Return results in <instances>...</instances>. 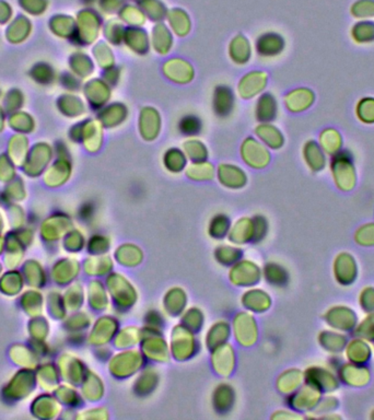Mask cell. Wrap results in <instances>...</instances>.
Listing matches in <instances>:
<instances>
[{
  "instance_id": "5b68a950",
  "label": "cell",
  "mask_w": 374,
  "mask_h": 420,
  "mask_svg": "<svg viewBox=\"0 0 374 420\" xmlns=\"http://www.w3.org/2000/svg\"><path fill=\"white\" fill-rule=\"evenodd\" d=\"M315 101V95L308 88H301L294 91L288 99V104L294 112H302L310 109Z\"/></svg>"
},
{
  "instance_id": "277c9868",
  "label": "cell",
  "mask_w": 374,
  "mask_h": 420,
  "mask_svg": "<svg viewBox=\"0 0 374 420\" xmlns=\"http://www.w3.org/2000/svg\"><path fill=\"white\" fill-rule=\"evenodd\" d=\"M304 158L314 171H321L326 166L327 155L315 140H310L304 145Z\"/></svg>"
},
{
  "instance_id": "6da1fadb",
  "label": "cell",
  "mask_w": 374,
  "mask_h": 420,
  "mask_svg": "<svg viewBox=\"0 0 374 420\" xmlns=\"http://www.w3.org/2000/svg\"><path fill=\"white\" fill-rule=\"evenodd\" d=\"M329 168L332 172L335 184L339 190L347 192L355 188L357 182V171H356L353 156L348 149H341L335 155L331 156Z\"/></svg>"
},
{
  "instance_id": "8992f818",
  "label": "cell",
  "mask_w": 374,
  "mask_h": 420,
  "mask_svg": "<svg viewBox=\"0 0 374 420\" xmlns=\"http://www.w3.org/2000/svg\"><path fill=\"white\" fill-rule=\"evenodd\" d=\"M355 114L358 121L365 125H374V97H361L355 107Z\"/></svg>"
},
{
  "instance_id": "3957f363",
  "label": "cell",
  "mask_w": 374,
  "mask_h": 420,
  "mask_svg": "<svg viewBox=\"0 0 374 420\" xmlns=\"http://www.w3.org/2000/svg\"><path fill=\"white\" fill-rule=\"evenodd\" d=\"M351 38L358 45L374 43V20H359L353 24Z\"/></svg>"
},
{
  "instance_id": "7a4b0ae2",
  "label": "cell",
  "mask_w": 374,
  "mask_h": 420,
  "mask_svg": "<svg viewBox=\"0 0 374 420\" xmlns=\"http://www.w3.org/2000/svg\"><path fill=\"white\" fill-rule=\"evenodd\" d=\"M318 143L327 156L335 155L343 149V136L341 131L333 127H327L321 131Z\"/></svg>"
},
{
  "instance_id": "52a82bcc",
  "label": "cell",
  "mask_w": 374,
  "mask_h": 420,
  "mask_svg": "<svg viewBox=\"0 0 374 420\" xmlns=\"http://www.w3.org/2000/svg\"><path fill=\"white\" fill-rule=\"evenodd\" d=\"M351 17L357 20H374V0H356L351 6Z\"/></svg>"
},
{
  "instance_id": "ba28073f",
  "label": "cell",
  "mask_w": 374,
  "mask_h": 420,
  "mask_svg": "<svg viewBox=\"0 0 374 420\" xmlns=\"http://www.w3.org/2000/svg\"><path fill=\"white\" fill-rule=\"evenodd\" d=\"M201 124L198 117L188 115L180 122V129L185 135H195L201 131Z\"/></svg>"
}]
</instances>
